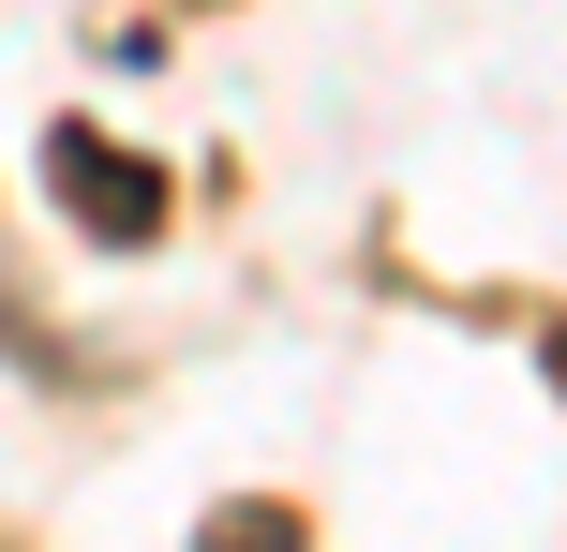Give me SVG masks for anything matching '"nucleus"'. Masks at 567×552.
Instances as JSON below:
<instances>
[{
	"instance_id": "obj_2",
	"label": "nucleus",
	"mask_w": 567,
	"mask_h": 552,
	"mask_svg": "<svg viewBox=\"0 0 567 552\" xmlns=\"http://www.w3.org/2000/svg\"><path fill=\"white\" fill-rule=\"evenodd\" d=\"M209 552H299V538H284L269 508H225V538H209Z\"/></svg>"
},
{
	"instance_id": "obj_1",
	"label": "nucleus",
	"mask_w": 567,
	"mask_h": 552,
	"mask_svg": "<svg viewBox=\"0 0 567 552\" xmlns=\"http://www.w3.org/2000/svg\"><path fill=\"white\" fill-rule=\"evenodd\" d=\"M45 179L75 195V225H90V239H150V225H165V179H135L105 135H45Z\"/></svg>"
}]
</instances>
